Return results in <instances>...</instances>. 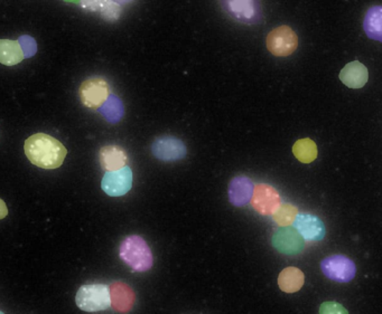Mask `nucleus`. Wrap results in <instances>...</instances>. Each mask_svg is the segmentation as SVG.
Returning <instances> with one entry per match:
<instances>
[{
    "label": "nucleus",
    "mask_w": 382,
    "mask_h": 314,
    "mask_svg": "<svg viewBox=\"0 0 382 314\" xmlns=\"http://www.w3.org/2000/svg\"><path fill=\"white\" fill-rule=\"evenodd\" d=\"M100 110L107 121H109L110 123H118L125 116V106L122 101L114 94L108 98Z\"/></svg>",
    "instance_id": "21"
},
{
    "label": "nucleus",
    "mask_w": 382,
    "mask_h": 314,
    "mask_svg": "<svg viewBox=\"0 0 382 314\" xmlns=\"http://www.w3.org/2000/svg\"><path fill=\"white\" fill-rule=\"evenodd\" d=\"M266 42L269 52L278 57L292 55L298 47V35L286 25L273 29Z\"/></svg>",
    "instance_id": "5"
},
{
    "label": "nucleus",
    "mask_w": 382,
    "mask_h": 314,
    "mask_svg": "<svg viewBox=\"0 0 382 314\" xmlns=\"http://www.w3.org/2000/svg\"><path fill=\"white\" fill-rule=\"evenodd\" d=\"M0 314H5L4 312L0 311Z\"/></svg>",
    "instance_id": "30"
},
{
    "label": "nucleus",
    "mask_w": 382,
    "mask_h": 314,
    "mask_svg": "<svg viewBox=\"0 0 382 314\" xmlns=\"http://www.w3.org/2000/svg\"><path fill=\"white\" fill-rule=\"evenodd\" d=\"M340 79L350 89H361L369 79V72L360 62H351L341 71Z\"/></svg>",
    "instance_id": "15"
},
{
    "label": "nucleus",
    "mask_w": 382,
    "mask_h": 314,
    "mask_svg": "<svg viewBox=\"0 0 382 314\" xmlns=\"http://www.w3.org/2000/svg\"><path fill=\"white\" fill-rule=\"evenodd\" d=\"M25 153L31 162L42 169H56L63 164L67 149L55 138L36 133L25 141Z\"/></svg>",
    "instance_id": "1"
},
{
    "label": "nucleus",
    "mask_w": 382,
    "mask_h": 314,
    "mask_svg": "<svg viewBox=\"0 0 382 314\" xmlns=\"http://www.w3.org/2000/svg\"><path fill=\"white\" fill-rule=\"evenodd\" d=\"M252 208L263 216H273L282 205V198L273 186L258 184L251 197Z\"/></svg>",
    "instance_id": "6"
},
{
    "label": "nucleus",
    "mask_w": 382,
    "mask_h": 314,
    "mask_svg": "<svg viewBox=\"0 0 382 314\" xmlns=\"http://www.w3.org/2000/svg\"><path fill=\"white\" fill-rule=\"evenodd\" d=\"M108 0H81V9L92 13H100Z\"/></svg>",
    "instance_id": "26"
},
{
    "label": "nucleus",
    "mask_w": 382,
    "mask_h": 314,
    "mask_svg": "<svg viewBox=\"0 0 382 314\" xmlns=\"http://www.w3.org/2000/svg\"><path fill=\"white\" fill-rule=\"evenodd\" d=\"M224 7L232 17L241 23H252L257 16L255 0H224Z\"/></svg>",
    "instance_id": "16"
},
{
    "label": "nucleus",
    "mask_w": 382,
    "mask_h": 314,
    "mask_svg": "<svg viewBox=\"0 0 382 314\" xmlns=\"http://www.w3.org/2000/svg\"><path fill=\"white\" fill-rule=\"evenodd\" d=\"M253 184L246 176H236L229 184L228 196L230 203L236 207H244L251 201Z\"/></svg>",
    "instance_id": "12"
},
{
    "label": "nucleus",
    "mask_w": 382,
    "mask_h": 314,
    "mask_svg": "<svg viewBox=\"0 0 382 314\" xmlns=\"http://www.w3.org/2000/svg\"><path fill=\"white\" fill-rule=\"evenodd\" d=\"M109 288L111 305L114 311L119 313L131 312L136 301L135 292L133 288L124 282L112 283Z\"/></svg>",
    "instance_id": "13"
},
{
    "label": "nucleus",
    "mask_w": 382,
    "mask_h": 314,
    "mask_svg": "<svg viewBox=\"0 0 382 314\" xmlns=\"http://www.w3.org/2000/svg\"><path fill=\"white\" fill-rule=\"evenodd\" d=\"M271 242L277 251L286 255L300 254L304 249V238L300 235V232L290 228L277 230Z\"/></svg>",
    "instance_id": "11"
},
{
    "label": "nucleus",
    "mask_w": 382,
    "mask_h": 314,
    "mask_svg": "<svg viewBox=\"0 0 382 314\" xmlns=\"http://www.w3.org/2000/svg\"><path fill=\"white\" fill-rule=\"evenodd\" d=\"M122 9L119 4L114 3V0H108L104 9H101L100 15L104 21L114 23L121 17Z\"/></svg>",
    "instance_id": "23"
},
{
    "label": "nucleus",
    "mask_w": 382,
    "mask_h": 314,
    "mask_svg": "<svg viewBox=\"0 0 382 314\" xmlns=\"http://www.w3.org/2000/svg\"><path fill=\"white\" fill-rule=\"evenodd\" d=\"M294 156L302 164H311L317 158V145L311 139H300L293 147Z\"/></svg>",
    "instance_id": "20"
},
{
    "label": "nucleus",
    "mask_w": 382,
    "mask_h": 314,
    "mask_svg": "<svg viewBox=\"0 0 382 314\" xmlns=\"http://www.w3.org/2000/svg\"><path fill=\"white\" fill-rule=\"evenodd\" d=\"M79 96L83 106L97 110L111 96V86L104 77H90L81 84Z\"/></svg>",
    "instance_id": "4"
},
{
    "label": "nucleus",
    "mask_w": 382,
    "mask_h": 314,
    "mask_svg": "<svg viewBox=\"0 0 382 314\" xmlns=\"http://www.w3.org/2000/svg\"><path fill=\"white\" fill-rule=\"evenodd\" d=\"M364 28L368 38L382 42V6H374L366 11Z\"/></svg>",
    "instance_id": "19"
},
{
    "label": "nucleus",
    "mask_w": 382,
    "mask_h": 314,
    "mask_svg": "<svg viewBox=\"0 0 382 314\" xmlns=\"http://www.w3.org/2000/svg\"><path fill=\"white\" fill-rule=\"evenodd\" d=\"M305 276L298 267H287L278 276L279 288L286 293L298 292L304 286Z\"/></svg>",
    "instance_id": "17"
},
{
    "label": "nucleus",
    "mask_w": 382,
    "mask_h": 314,
    "mask_svg": "<svg viewBox=\"0 0 382 314\" xmlns=\"http://www.w3.org/2000/svg\"><path fill=\"white\" fill-rule=\"evenodd\" d=\"M24 58L18 40H0V63L6 67H15Z\"/></svg>",
    "instance_id": "18"
},
{
    "label": "nucleus",
    "mask_w": 382,
    "mask_h": 314,
    "mask_svg": "<svg viewBox=\"0 0 382 314\" xmlns=\"http://www.w3.org/2000/svg\"><path fill=\"white\" fill-rule=\"evenodd\" d=\"M320 314H349L344 306L337 302H324L320 308Z\"/></svg>",
    "instance_id": "24"
},
{
    "label": "nucleus",
    "mask_w": 382,
    "mask_h": 314,
    "mask_svg": "<svg viewBox=\"0 0 382 314\" xmlns=\"http://www.w3.org/2000/svg\"><path fill=\"white\" fill-rule=\"evenodd\" d=\"M9 215V208L6 206L5 201L0 198V220Z\"/></svg>",
    "instance_id": "27"
},
{
    "label": "nucleus",
    "mask_w": 382,
    "mask_h": 314,
    "mask_svg": "<svg viewBox=\"0 0 382 314\" xmlns=\"http://www.w3.org/2000/svg\"><path fill=\"white\" fill-rule=\"evenodd\" d=\"M322 272L329 280L335 282H350L356 276V265L348 257L343 255H333L327 257L321 263Z\"/></svg>",
    "instance_id": "8"
},
{
    "label": "nucleus",
    "mask_w": 382,
    "mask_h": 314,
    "mask_svg": "<svg viewBox=\"0 0 382 314\" xmlns=\"http://www.w3.org/2000/svg\"><path fill=\"white\" fill-rule=\"evenodd\" d=\"M75 303L77 308L85 312H99L109 309L111 305L110 288L101 283L85 284L77 291Z\"/></svg>",
    "instance_id": "3"
},
{
    "label": "nucleus",
    "mask_w": 382,
    "mask_h": 314,
    "mask_svg": "<svg viewBox=\"0 0 382 314\" xmlns=\"http://www.w3.org/2000/svg\"><path fill=\"white\" fill-rule=\"evenodd\" d=\"M18 42L26 57H31V56L36 53L38 46H36V43L31 36H21V38H19Z\"/></svg>",
    "instance_id": "25"
},
{
    "label": "nucleus",
    "mask_w": 382,
    "mask_h": 314,
    "mask_svg": "<svg viewBox=\"0 0 382 314\" xmlns=\"http://www.w3.org/2000/svg\"><path fill=\"white\" fill-rule=\"evenodd\" d=\"M114 3L119 4V5H128V4H131L135 0H114Z\"/></svg>",
    "instance_id": "28"
},
{
    "label": "nucleus",
    "mask_w": 382,
    "mask_h": 314,
    "mask_svg": "<svg viewBox=\"0 0 382 314\" xmlns=\"http://www.w3.org/2000/svg\"><path fill=\"white\" fill-rule=\"evenodd\" d=\"M64 1H67V3L80 4L81 0H64Z\"/></svg>",
    "instance_id": "29"
},
{
    "label": "nucleus",
    "mask_w": 382,
    "mask_h": 314,
    "mask_svg": "<svg viewBox=\"0 0 382 314\" xmlns=\"http://www.w3.org/2000/svg\"><path fill=\"white\" fill-rule=\"evenodd\" d=\"M151 153L155 158L164 162H174L185 158L187 153L185 143L178 138L163 135L156 138L151 145Z\"/></svg>",
    "instance_id": "7"
},
{
    "label": "nucleus",
    "mask_w": 382,
    "mask_h": 314,
    "mask_svg": "<svg viewBox=\"0 0 382 314\" xmlns=\"http://www.w3.org/2000/svg\"><path fill=\"white\" fill-rule=\"evenodd\" d=\"M133 187V172L129 167H124L116 172H107L101 180V188L108 196L121 197Z\"/></svg>",
    "instance_id": "9"
},
{
    "label": "nucleus",
    "mask_w": 382,
    "mask_h": 314,
    "mask_svg": "<svg viewBox=\"0 0 382 314\" xmlns=\"http://www.w3.org/2000/svg\"><path fill=\"white\" fill-rule=\"evenodd\" d=\"M119 257L136 272H147L154 264L151 247L141 236H128L122 240L119 247Z\"/></svg>",
    "instance_id": "2"
},
{
    "label": "nucleus",
    "mask_w": 382,
    "mask_h": 314,
    "mask_svg": "<svg viewBox=\"0 0 382 314\" xmlns=\"http://www.w3.org/2000/svg\"><path fill=\"white\" fill-rule=\"evenodd\" d=\"M99 160H100L102 169L106 172H116L126 167L128 162V156L126 151L118 147V145H106L101 148L99 152Z\"/></svg>",
    "instance_id": "14"
},
{
    "label": "nucleus",
    "mask_w": 382,
    "mask_h": 314,
    "mask_svg": "<svg viewBox=\"0 0 382 314\" xmlns=\"http://www.w3.org/2000/svg\"><path fill=\"white\" fill-rule=\"evenodd\" d=\"M298 208L290 203H282L276 213L273 215V218L279 226L287 228L294 224L295 218L298 216Z\"/></svg>",
    "instance_id": "22"
},
{
    "label": "nucleus",
    "mask_w": 382,
    "mask_h": 314,
    "mask_svg": "<svg viewBox=\"0 0 382 314\" xmlns=\"http://www.w3.org/2000/svg\"><path fill=\"white\" fill-rule=\"evenodd\" d=\"M294 228L304 240L310 242H319L325 236L324 223L314 215L306 213L298 214L294 220Z\"/></svg>",
    "instance_id": "10"
}]
</instances>
